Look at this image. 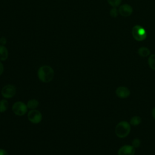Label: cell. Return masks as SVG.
<instances>
[{
  "mask_svg": "<svg viewBox=\"0 0 155 155\" xmlns=\"http://www.w3.org/2000/svg\"><path fill=\"white\" fill-rule=\"evenodd\" d=\"M54 70L48 65H43L39 68L38 70V76L39 79L43 82H50L54 77Z\"/></svg>",
  "mask_w": 155,
  "mask_h": 155,
  "instance_id": "6da1fadb",
  "label": "cell"
},
{
  "mask_svg": "<svg viewBox=\"0 0 155 155\" xmlns=\"http://www.w3.org/2000/svg\"><path fill=\"white\" fill-rule=\"evenodd\" d=\"M8 107V102L6 99H1L0 101V112L5 111Z\"/></svg>",
  "mask_w": 155,
  "mask_h": 155,
  "instance_id": "5bb4252c",
  "label": "cell"
},
{
  "mask_svg": "<svg viewBox=\"0 0 155 155\" xmlns=\"http://www.w3.org/2000/svg\"><path fill=\"white\" fill-rule=\"evenodd\" d=\"M114 131L116 135L118 137L125 138L131 131V125L127 121H120L116 125Z\"/></svg>",
  "mask_w": 155,
  "mask_h": 155,
  "instance_id": "7a4b0ae2",
  "label": "cell"
},
{
  "mask_svg": "<svg viewBox=\"0 0 155 155\" xmlns=\"http://www.w3.org/2000/svg\"><path fill=\"white\" fill-rule=\"evenodd\" d=\"M151 115L154 119H155V107H154L151 110Z\"/></svg>",
  "mask_w": 155,
  "mask_h": 155,
  "instance_id": "7402d4cb",
  "label": "cell"
},
{
  "mask_svg": "<svg viewBox=\"0 0 155 155\" xmlns=\"http://www.w3.org/2000/svg\"><path fill=\"white\" fill-rule=\"evenodd\" d=\"M132 35L133 38L138 41H142L147 38V32L144 28L140 25H136L132 29Z\"/></svg>",
  "mask_w": 155,
  "mask_h": 155,
  "instance_id": "3957f363",
  "label": "cell"
},
{
  "mask_svg": "<svg viewBox=\"0 0 155 155\" xmlns=\"http://www.w3.org/2000/svg\"><path fill=\"white\" fill-rule=\"evenodd\" d=\"M30 122L33 124H38L42 120V114L37 110H31L27 115Z\"/></svg>",
  "mask_w": 155,
  "mask_h": 155,
  "instance_id": "8992f818",
  "label": "cell"
},
{
  "mask_svg": "<svg viewBox=\"0 0 155 155\" xmlns=\"http://www.w3.org/2000/svg\"><path fill=\"white\" fill-rule=\"evenodd\" d=\"M1 95L6 99H9L13 97L16 93V87L11 84L5 85L1 90Z\"/></svg>",
  "mask_w": 155,
  "mask_h": 155,
  "instance_id": "5b68a950",
  "label": "cell"
},
{
  "mask_svg": "<svg viewBox=\"0 0 155 155\" xmlns=\"http://www.w3.org/2000/svg\"><path fill=\"white\" fill-rule=\"evenodd\" d=\"M0 155H8V154L5 150L0 149Z\"/></svg>",
  "mask_w": 155,
  "mask_h": 155,
  "instance_id": "ffe728a7",
  "label": "cell"
},
{
  "mask_svg": "<svg viewBox=\"0 0 155 155\" xmlns=\"http://www.w3.org/2000/svg\"><path fill=\"white\" fill-rule=\"evenodd\" d=\"M141 145V141L139 138H134L131 142V145L136 149L139 148Z\"/></svg>",
  "mask_w": 155,
  "mask_h": 155,
  "instance_id": "2e32d148",
  "label": "cell"
},
{
  "mask_svg": "<svg viewBox=\"0 0 155 155\" xmlns=\"http://www.w3.org/2000/svg\"><path fill=\"white\" fill-rule=\"evenodd\" d=\"M39 105V102L38 100L35 99H30L27 104V106L28 107V108L31 109V110H34L36 108L38 107V106Z\"/></svg>",
  "mask_w": 155,
  "mask_h": 155,
  "instance_id": "8fae6325",
  "label": "cell"
},
{
  "mask_svg": "<svg viewBox=\"0 0 155 155\" xmlns=\"http://www.w3.org/2000/svg\"><path fill=\"white\" fill-rule=\"evenodd\" d=\"M8 56V51L7 48L4 46L0 45V61H5Z\"/></svg>",
  "mask_w": 155,
  "mask_h": 155,
  "instance_id": "30bf717a",
  "label": "cell"
},
{
  "mask_svg": "<svg viewBox=\"0 0 155 155\" xmlns=\"http://www.w3.org/2000/svg\"><path fill=\"white\" fill-rule=\"evenodd\" d=\"M110 16H112L113 18H116L117 16L119 14V10H117L116 7H113L112 9H111L110 12Z\"/></svg>",
  "mask_w": 155,
  "mask_h": 155,
  "instance_id": "ac0fdd59",
  "label": "cell"
},
{
  "mask_svg": "<svg viewBox=\"0 0 155 155\" xmlns=\"http://www.w3.org/2000/svg\"><path fill=\"white\" fill-rule=\"evenodd\" d=\"M7 43V39L4 36H2L0 38V44L2 45H5Z\"/></svg>",
  "mask_w": 155,
  "mask_h": 155,
  "instance_id": "d6986e66",
  "label": "cell"
},
{
  "mask_svg": "<svg viewBox=\"0 0 155 155\" xmlns=\"http://www.w3.org/2000/svg\"><path fill=\"white\" fill-rule=\"evenodd\" d=\"M135 148L131 145H124L117 151L118 155H134Z\"/></svg>",
  "mask_w": 155,
  "mask_h": 155,
  "instance_id": "52a82bcc",
  "label": "cell"
},
{
  "mask_svg": "<svg viewBox=\"0 0 155 155\" xmlns=\"http://www.w3.org/2000/svg\"><path fill=\"white\" fill-rule=\"evenodd\" d=\"M138 54L142 57H147L150 54V50L145 47H142L138 50Z\"/></svg>",
  "mask_w": 155,
  "mask_h": 155,
  "instance_id": "7c38bea8",
  "label": "cell"
},
{
  "mask_svg": "<svg viewBox=\"0 0 155 155\" xmlns=\"http://www.w3.org/2000/svg\"><path fill=\"white\" fill-rule=\"evenodd\" d=\"M132 12L133 8L129 4H123L119 8V13L123 16H128Z\"/></svg>",
  "mask_w": 155,
  "mask_h": 155,
  "instance_id": "9c48e42d",
  "label": "cell"
},
{
  "mask_svg": "<svg viewBox=\"0 0 155 155\" xmlns=\"http://www.w3.org/2000/svg\"><path fill=\"white\" fill-rule=\"evenodd\" d=\"M116 96L120 99H125L130 96V90L128 88L124 86L117 87L115 91Z\"/></svg>",
  "mask_w": 155,
  "mask_h": 155,
  "instance_id": "ba28073f",
  "label": "cell"
},
{
  "mask_svg": "<svg viewBox=\"0 0 155 155\" xmlns=\"http://www.w3.org/2000/svg\"><path fill=\"white\" fill-rule=\"evenodd\" d=\"M141 122H142V119L140 117L138 116H134L130 119L129 123L132 126H137L141 123Z\"/></svg>",
  "mask_w": 155,
  "mask_h": 155,
  "instance_id": "4fadbf2b",
  "label": "cell"
},
{
  "mask_svg": "<svg viewBox=\"0 0 155 155\" xmlns=\"http://www.w3.org/2000/svg\"><path fill=\"white\" fill-rule=\"evenodd\" d=\"M27 105L21 101L15 102L12 106V111L17 116L24 115L27 111Z\"/></svg>",
  "mask_w": 155,
  "mask_h": 155,
  "instance_id": "277c9868",
  "label": "cell"
},
{
  "mask_svg": "<svg viewBox=\"0 0 155 155\" xmlns=\"http://www.w3.org/2000/svg\"><path fill=\"white\" fill-rule=\"evenodd\" d=\"M4 71V66L3 64L1 63V62L0 61V76L2 74Z\"/></svg>",
  "mask_w": 155,
  "mask_h": 155,
  "instance_id": "44dd1931",
  "label": "cell"
},
{
  "mask_svg": "<svg viewBox=\"0 0 155 155\" xmlns=\"http://www.w3.org/2000/svg\"><path fill=\"white\" fill-rule=\"evenodd\" d=\"M148 65L151 69L153 70H155V54H151L148 59Z\"/></svg>",
  "mask_w": 155,
  "mask_h": 155,
  "instance_id": "9a60e30c",
  "label": "cell"
},
{
  "mask_svg": "<svg viewBox=\"0 0 155 155\" xmlns=\"http://www.w3.org/2000/svg\"><path fill=\"white\" fill-rule=\"evenodd\" d=\"M122 0H107L108 3L113 7H117L121 3Z\"/></svg>",
  "mask_w": 155,
  "mask_h": 155,
  "instance_id": "e0dca14e",
  "label": "cell"
}]
</instances>
